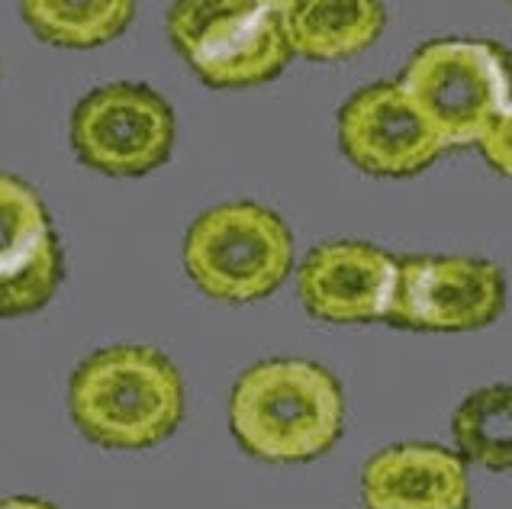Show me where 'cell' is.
Listing matches in <instances>:
<instances>
[{"label": "cell", "instance_id": "2e32d148", "mask_svg": "<svg viewBox=\"0 0 512 509\" xmlns=\"http://www.w3.org/2000/svg\"><path fill=\"white\" fill-rule=\"evenodd\" d=\"M0 509H55V506H49L46 500H33V497H13L0 503Z\"/></svg>", "mask_w": 512, "mask_h": 509}, {"label": "cell", "instance_id": "6da1fadb", "mask_svg": "<svg viewBox=\"0 0 512 509\" xmlns=\"http://www.w3.org/2000/svg\"><path fill=\"white\" fill-rule=\"evenodd\" d=\"M71 419L107 448H149L178 429L184 384L149 345H113L84 361L68 387Z\"/></svg>", "mask_w": 512, "mask_h": 509}, {"label": "cell", "instance_id": "7c38bea8", "mask_svg": "<svg viewBox=\"0 0 512 509\" xmlns=\"http://www.w3.org/2000/svg\"><path fill=\"white\" fill-rule=\"evenodd\" d=\"M384 4L374 0H290L281 4V26L290 55L339 62L374 46L384 29Z\"/></svg>", "mask_w": 512, "mask_h": 509}, {"label": "cell", "instance_id": "9a60e30c", "mask_svg": "<svg viewBox=\"0 0 512 509\" xmlns=\"http://www.w3.org/2000/svg\"><path fill=\"white\" fill-rule=\"evenodd\" d=\"M487 162L512 178V104L496 116L493 126L484 133V139L477 142Z\"/></svg>", "mask_w": 512, "mask_h": 509}, {"label": "cell", "instance_id": "277c9868", "mask_svg": "<svg viewBox=\"0 0 512 509\" xmlns=\"http://www.w3.org/2000/svg\"><path fill=\"white\" fill-rule=\"evenodd\" d=\"M294 265V239L274 210L223 203L200 216L184 239V268L213 300L268 297Z\"/></svg>", "mask_w": 512, "mask_h": 509}, {"label": "cell", "instance_id": "4fadbf2b", "mask_svg": "<svg viewBox=\"0 0 512 509\" xmlns=\"http://www.w3.org/2000/svg\"><path fill=\"white\" fill-rule=\"evenodd\" d=\"M23 20L52 46L91 49L116 39L133 20L129 0H29Z\"/></svg>", "mask_w": 512, "mask_h": 509}, {"label": "cell", "instance_id": "30bf717a", "mask_svg": "<svg viewBox=\"0 0 512 509\" xmlns=\"http://www.w3.org/2000/svg\"><path fill=\"white\" fill-rule=\"evenodd\" d=\"M397 258L364 242H326L306 255L300 268L303 307L329 323H371L387 319Z\"/></svg>", "mask_w": 512, "mask_h": 509}, {"label": "cell", "instance_id": "3957f363", "mask_svg": "<svg viewBox=\"0 0 512 509\" xmlns=\"http://www.w3.org/2000/svg\"><path fill=\"white\" fill-rule=\"evenodd\" d=\"M400 87L426 116L442 149L477 145L512 104L506 55L474 39H438L422 46L409 58Z\"/></svg>", "mask_w": 512, "mask_h": 509}, {"label": "cell", "instance_id": "7a4b0ae2", "mask_svg": "<svg viewBox=\"0 0 512 509\" xmlns=\"http://www.w3.org/2000/svg\"><path fill=\"white\" fill-rule=\"evenodd\" d=\"M345 400L335 377L313 361L281 358L248 368L229 397L236 439L265 461H306L342 435Z\"/></svg>", "mask_w": 512, "mask_h": 509}, {"label": "cell", "instance_id": "5b68a950", "mask_svg": "<svg viewBox=\"0 0 512 509\" xmlns=\"http://www.w3.org/2000/svg\"><path fill=\"white\" fill-rule=\"evenodd\" d=\"M168 33L210 87L265 84L290 58L281 4L268 0H187L171 7Z\"/></svg>", "mask_w": 512, "mask_h": 509}, {"label": "cell", "instance_id": "8992f818", "mask_svg": "<svg viewBox=\"0 0 512 509\" xmlns=\"http://www.w3.org/2000/svg\"><path fill=\"white\" fill-rule=\"evenodd\" d=\"M174 113L145 84H104L71 113V145L78 158L104 174H145L168 162Z\"/></svg>", "mask_w": 512, "mask_h": 509}, {"label": "cell", "instance_id": "52a82bcc", "mask_svg": "<svg viewBox=\"0 0 512 509\" xmlns=\"http://www.w3.org/2000/svg\"><path fill=\"white\" fill-rule=\"evenodd\" d=\"M503 310V274L493 261L419 255L397 265L387 319L409 329L461 332L487 326Z\"/></svg>", "mask_w": 512, "mask_h": 509}, {"label": "cell", "instance_id": "8fae6325", "mask_svg": "<svg viewBox=\"0 0 512 509\" xmlns=\"http://www.w3.org/2000/svg\"><path fill=\"white\" fill-rule=\"evenodd\" d=\"M361 493L371 509H464L467 471L438 445H393L364 464Z\"/></svg>", "mask_w": 512, "mask_h": 509}, {"label": "cell", "instance_id": "9c48e42d", "mask_svg": "<svg viewBox=\"0 0 512 509\" xmlns=\"http://www.w3.org/2000/svg\"><path fill=\"white\" fill-rule=\"evenodd\" d=\"M62 281V249L46 203L26 181L0 174V316L46 307Z\"/></svg>", "mask_w": 512, "mask_h": 509}, {"label": "cell", "instance_id": "5bb4252c", "mask_svg": "<svg viewBox=\"0 0 512 509\" xmlns=\"http://www.w3.org/2000/svg\"><path fill=\"white\" fill-rule=\"evenodd\" d=\"M455 439L484 468H512V387H487L467 397L455 413Z\"/></svg>", "mask_w": 512, "mask_h": 509}, {"label": "cell", "instance_id": "ba28073f", "mask_svg": "<svg viewBox=\"0 0 512 509\" xmlns=\"http://www.w3.org/2000/svg\"><path fill=\"white\" fill-rule=\"evenodd\" d=\"M339 142L345 155L368 174L403 178L432 165L442 142L400 84H371L339 113Z\"/></svg>", "mask_w": 512, "mask_h": 509}]
</instances>
